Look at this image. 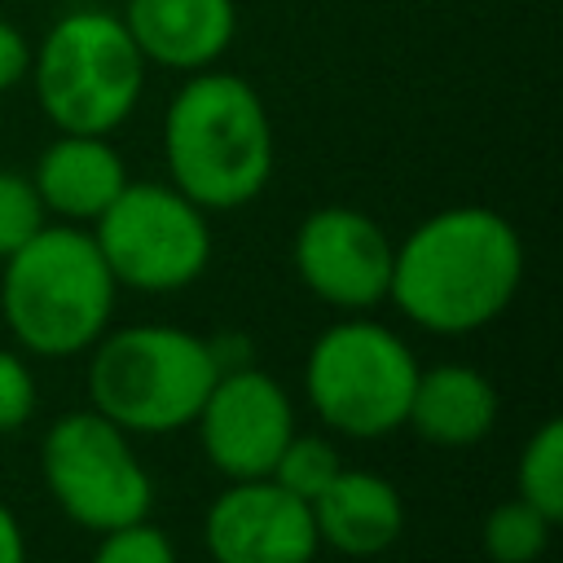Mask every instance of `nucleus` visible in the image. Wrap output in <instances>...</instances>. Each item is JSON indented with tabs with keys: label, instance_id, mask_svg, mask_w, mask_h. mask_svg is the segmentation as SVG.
I'll use <instances>...</instances> for the list:
<instances>
[{
	"label": "nucleus",
	"instance_id": "a211bd4d",
	"mask_svg": "<svg viewBox=\"0 0 563 563\" xmlns=\"http://www.w3.org/2000/svg\"><path fill=\"white\" fill-rule=\"evenodd\" d=\"M339 471H343V457H339V449H334L325 435H299V431H295V435L286 440V449L277 453L268 479H277L286 493H295V497H303V501L312 506Z\"/></svg>",
	"mask_w": 563,
	"mask_h": 563
},
{
	"label": "nucleus",
	"instance_id": "dca6fc26",
	"mask_svg": "<svg viewBox=\"0 0 563 563\" xmlns=\"http://www.w3.org/2000/svg\"><path fill=\"white\" fill-rule=\"evenodd\" d=\"M554 519L528 506L523 497H510L493 506L479 523V550L488 563H537L550 545Z\"/></svg>",
	"mask_w": 563,
	"mask_h": 563
},
{
	"label": "nucleus",
	"instance_id": "2eb2a0df",
	"mask_svg": "<svg viewBox=\"0 0 563 563\" xmlns=\"http://www.w3.org/2000/svg\"><path fill=\"white\" fill-rule=\"evenodd\" d=\"M497 422V387L484 369L444 361L431 369H418L405 427H413L418 440L435 449H466L479 444Z\"/></svg>",
	"mask_w": 563,
	"mask_h": 563
},
{
	"label": "nucleus",
	"instance_id": "20e7f679",
	"mask_svg": "<svg viewBox=\"0 0 563 563\" xmlns=\"http://www.w3.org/2000/svg\"><path fill=\"white\" fill-rule=\"evenodd\" d=\"M88 352V400L128 435L194 427L211 383L220 378L211 343L163 321L106 330Z\"/></svg>",
	"mask_w": 563,
	"mask_h": 563
},
{
	"label": "nucleus",
	"instance_id": "6ab92c4d",
	"mask_svg": "<svg viewBox=\"0 0 563 563\" xmlns=\"http://www.w3.org/2000/svg\"><path fill=\"white\" fill-rule=\"evenodd\" d=\"M44 224H48V211H44L31 176L0 167V260L13 255L26 238H35Z\"/></svg>",
	"mask_w": 563,
	"mask_h": 563
},
{
	"label": "nucleus",
	"instance_id": "4be33fe9",
	"mask_svg": "<svg viewBox=\"0 0 563 563\" xmlns=\"http://www.w3.org/2000/svg\"><path fill=\"white\" fill-rule=\"evenodd\" d=\"M31 40L22 35V26H13L9 18H0V97L13 92L26 75H31Z\"/></svg>",
	"mask_w": 563,
	"mask_h": 563
},
{
	"label": "nucleus",
	"instance_id": "1a4fd4ad",
	"mask_svg": "<svg viewBox=\"0 0 563 563\" xmlns=\"http://www.w3.org/2000/svg\"><path fill=\"white\" fill-rule=\"evenodd\" d=\"M391 246L396 242L374 216L330 202L299 220L290 260L308 295L339 312H365L387 299Z\"/></svg>",
	"mask_w": 563,
	"mask_h": 563
},
{
	"label": "nucleus",
	"instance_id": "f257e3e1",
	"mask_svg": "<svg viewBox=\"0 0 563 563\" xmlns=\"http://www.w3.org/2000/svg\"><path fill=\"white\" fill-rule=\"evenodd\" d=\"M523 282V238L493 207H444L391 246L387 299L427 334L493 325Z\"/></svg>",
	"mask_w": 563,
	"mask_h": 563
},
{
	"label": "nucleus",
	"instance_id": "39448f33",
	"mask_svg": "<svg viewBox=\"0 0 563 563\" xmlns=\"http://www.w3.org/2000/svg\"><path fill=\"white\" fill-rule=\"evenodd\" d=\"M35 101L57 132L110 136L145 92V57L119 13H62L31 53Z\"/></svg>",
	"mask_w": 563,
	"mask_h": 563
},
{
	"label": "nucleus",
	"instance_id": "5701e85b",
	"mask_svg": "<svg viewBox=\"0 0 563 563\" xmlns=\"http://www.w3.org/2000/svg\"><path fill=\"white\" fill-rule=\"evenodd\" d=\"M0 563H26V537L18 515L0 501Z\"/></svg>",
	"mask_w": 563,
	"mask_h": 563
},
{
	"label": "nucleus",
	"instance_id": "ddd939ff",
	"mask_svg": "<svg viewBox=\"0 0 563 563\" xmlns=\"http://www.w3.org/2000/svg\"><path fill=\"white\" fill-rule=\"evenodd\" d=\"M31 185L48 216L66 224H92L128 185L123 154L110 145V136L92 132H57L31 172Z\"/></svg>",
	"mask_w": 563,
	"mask_h": 563
},
{
	"label": "nucleus",
	"instance_id": "0eeeda50",
	"mask_svg": "<svg viewBox=\"0 0 563 563\" xmlns=\"http://www.w3.org/2000/svg\"><path fill=\"white\" fill-rule=\"evenodd\" d=\"M92 242L110 277L141 295L194 286L211 264V224L172 180H128L92 220Z\"/></svg>",
	"mask_w": 563,
	"mask_h": 563
},
{
	"label": "nucleus",
	"instance_id": "4468645a",
	"mask_svg": "<svg viewBox=\"0 0 563 563\" xmlns=\"http://www.w3.org/2000/svg\"><path fill=\"white\" fill-rule=\"evenodd\" d=\"M312 523H317V541L352 554V559H374L387 554L400 532H405V501L400 488L378 475V471H361V466H343L325 493L312 501Z\"/></svg>",
	"mask_w": 563,
	"mask_h": 563
},
{
	"label": "nucleus",
	"instance_id": "9b49d317",
	"mask_svg": "<svg viewBox=\"0 0 563 563\" xmlns=\"http://www.w3.org/2000/svg\"><path fill=\"white\" fill-rule=\"evenodd\" d=\"M202 545L211 563H312L321 541L312 506L260 475L229 479V488L207 506Z\"/></svg>",
	"mask_w": 563,
	"mask_h": 563
},
{
	"label": "nucleus",
	"instance_id": "f03ea898",
	"mask_svg": "<svg viewBox=\"0 0 563 563\" xmlns=\"http://www.w3.org/2000/svg\"><path fill=\"white\" fill-rule=\"evenodd\" d=\"M273 119L251 79L207 66L185 75L163 114L167 180L202 211H233L273 176Z\"/></svg>",
	"mask_w": 563,
	"mask_h": 563
},
{
	"label": "nucleus",
	"instance_id": "9d476101",
	"mask_svg": "<svg viewBox=\"0 0 563 563\" xmlns=\"http://www.w3.org/2000/svg\"><path fill=\"white\" fill-rule=\"evenodd\" d=\"M194 427L207 462L224 479H260L295 435V405L273 374L238 365L220 369Z\"/></svg>",
	"mask_w": 563,
	"mask_h": 563
},
{
	"label": "nucleus",
	"instance_id": "7ed1b4c3",
	"mask_svg": "<svg viewBox=\"0 0 563 563\" xmlns=\"http://www.w3.org/2000/svg\"><path fill=\"white\" fill-rule=\"evenodd\" d=\"M119 282L110 277L97 242L79 224H44L0 273V312L13 343L31 356L62 361L88 352L114 317Z\"/></svg>",
	"mask_w": 563,
	"mask_h": 563
},
{
	"label": "nucleus",
	"instance_id": "f8f14e48",
	"mask_svg": "<svg viewBox=\"0 0 563 563\" xmlns=\"http://www.w3.org/2000/svg\"><path fill=\"white\" fill-rule=\"evenodd\" d=\"M119 18L145 66L180 75L216 66L238 35V0H128Z\"/></svg>",
	"mask_w": 563,
	"mask_h": 563
},
{
	"label": "nucleus",
	"instance_id": "aec40b11",
	"mask_svg": "<svg viewBox=\"0 0 563 563\" xmlns=\"http://www.w3.org/2000/svg\"><path fill=\"white\" fill-rule=\"evenodd\" d=\"M88 563H176V545L163 528H154L150 519L97 532V550Z\"/></svg>",
	"mask_w": 563,
	"mask_h": 563
},
{
	"label": "nucleus",
	"instance_id": "f3484780",
	"mask_svg": "<svg viewBox=\"0 0 563 563\" xmlns=\"http://www.w3.org/2000/svg\"><path fill=\"white\" fill-rule=\"evenodd\" d=\"M515 497L537 506L559 523L563 515V422L545 418L519 449L515 462Z\"/></svg>",
	"mask_w": 563,
	"mask_h": 563
},
{
	"label": "nucleus",
	"instance_id": "6e6552de",
	"mask_svg": "<svg viewBox=\"0 0 563 563\" xmlns=\"http://www.w3.org/2000/svg\"><path fill=\"white\" fill-rule=\"evenodd\" d=\"M40 471L62 515L88 532L150 519L154 479L136 457L132 435L97 409H70L44 431Z\"/></svg>",
	"mask_w": 563,
	"mask_h": 563
},
{
	"label": "nucleus",
	"instance_id": "412c9836",
	"mask_svg": "<svg viewBox=\"0 0 563 563\" xmlns=\"http://www.w3.org/2000/svg\"><path fill=\"white\" fill-rule=\"evenodd\" d=\"M35 405H40V391H35V374H31L26 356L0 352V435L22 431L35 413Z\"/></svg>",
	"mask_w": 563,
	"mask_h": 563
},
{
	"label": "nucleus",
	"instance_id": "423d86ee",
	"mask_svg": "<svg viewBox=\"0 0 563 563\" xmlns=\"http://www.w3.org/2000/svg\"><path fill=\"white\" fill-rule=\"evenodd\" d=\"M413 347L369 317L325 325L303 361V396L317 418L352 440H383L405 427L418 383Z\"/></svg>",
	"mask_w": 563,
	"mask_h": 563
}]
</instances>
